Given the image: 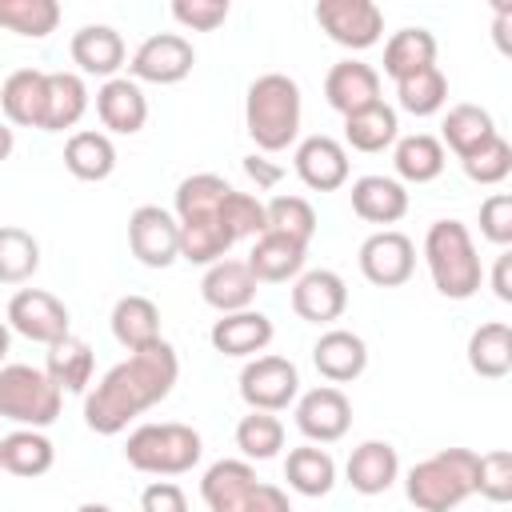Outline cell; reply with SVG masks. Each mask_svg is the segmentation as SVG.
Returning <instances> with one entry per match:
<instances>
[{
	"mask_svg": "<svg viewBox=\"0 0 512 512\" xmlns=\"http://www.w3.org/2000/svg\"><path fill=\"white\" fill-rule=\"evenodd\" d=\"M248 512H292V500L284 496V488L260 480L256 492H252V500H248Z\"/></svg>",
	"mask_w": 512,
	"mask_h": 512,
	"instance_id": "816d5d0a",
	"label": "cell"
},
{
	"mask_svg": "<svg viewBox=\"0 0 512 512\" xmlns=\"http://www.w3.org/2000/svg\"><path fill=\"white\" fill-rule=\"evenodd\" d=\"M232 244L236 240L228 236V228L220 224V216H212V220H184L180 224V260H188V264H204L208 268V264L224 260Z\"/></svg>",
	"mask_w": 512,
	"mask_h": 512,
	"instance_id": "ab89813d",
	"label": "cell"
},
{
	"mask_svg": "<svg viewBox=\"0 0 512 512\" xmlns=\"http://www.w3.org/2000/svg\"><path fill=\"white\" fill-rule=\"evenodd\" d=\"M8 328L32 344H56L68 336V308L44 288H20L8 300Z\"/></svg>",
	"mask_w": 512,
	"mask_h": 512,
	"instance_id": "4fadbf2b",
	"label": "cell"
},
{
	"mask_svg": "<svg viewBox=\"0 0 512 512\" xmlns=\"http://www.w3.org/2000/svg\"><path fill=\"white\" fill-rule=\"evenodd\" d=\"M140 512H188V496L172 480H152L140 492Z\"/></svg>",
	"mask_w": 512,
	"mask_h": 512,
	"instance_id": "f907efd6",
	"label": "cell"
},
{
	"mask_svg": "<svg viewBox=\"0 0 512 512\" xmlns=\"http://www.w3.org/2000/svg\"><path fill=\"white\" fill-rule=\"evenodd\" d=\"M472 492H480L492 504H508L512 500V452L508 448H492V452L476 456Z\"/></svg>",
	"mask_w": 512,
	"mask_h": 512,
	"instance_id": "bcb514c9",
	"label": "cell"
},
{
	"mask_svg": "<svg viewBox=\"0 0 512 512\" xmlns=\"http://www.w3.org/2000/svg\"><path fill=\"white\" fill-rule=\"evenodd\" d=\"M396 104L408 116H436L448 104V80H444V72L432 64V68H420V72L396 80Z\"/></svg>",
	"mask_w": 512,
	"mask_h": 512,
	"instance_id": "60d3db41",
	"label": "cell"
},
{
	"mask_svg": "<svg viewBox=\"0 0 512 512\" xmlns=\"http://www.w3.org/2000/svg\"><path fill=\"white\" fill-rule=\"evenodd\" d=\"M300 84L284 72H264L248 84L244 128L260 152H284L300 136Z\"/></svg>",
	"mask_w": 512,
	"mask_h": 512,
	"instance_id": "7a4b0ae2",
	"label": "cell"
},
{
	"mask_svg": "<svg viewBox=\"0 0 512 512\" xmlns=\"http://www.w3.org/2000/svg\"><path fill=\"white\" fill-rule=\"evenodd\" d=\"M0 108H4V124L40 128V132H44L48 72H40V68H16V72L4 80V88H0Z\"/></svg>",
	"mask_w": 512,
	"mask_h": 512,
	"instance_id": "ac0fdd59",
	"label": "cell"
},
{
	"mask_svg": "<svg viewBox=\"0 0 512 512\" xmlns=\"http://www.w3.org/2000/svg\"><path fill=\"white\" fill-rule=\"evenodd\" d=\"M208 340H212V348L220 356H240L244 360V356H256V352H264L272 344V320L264 312H256V308L228 312V316H220L212 324Z\"/></svg>",
	"mask_w": 512,
	"mask_h": 512,
	"instance_id": "d4e9b609",
	"label": "cell"
},
{
	"mask_svg": "<svg viewBox=\"0 0 512 512\" xmlns=\"http://www.w3.org/2000/svg\"><path fill=\"white\" fill-rule=\"evenodd\" d=\"M64 168L76 176V180H108L116 172V144L108 132H96V128H80L68 136L64 144Z\"/></svg>",
	"mask_w": 512,
	"mask_h": 512,
	"instance_id": "4316f807",
	"label": "cell"
},
{
	"mask_svg": "<svg viewBox=\"0 0 512 512\" xmlns=\"http://www.w3.org/2000/svg\"><path fill=\"white\" fill-rule=\"evenodd\" d=\"M312 16L328 32V40L352 52H364L384 36V12L372 0H320Z\"/></svg>",
	"mask_w": 512,
	"mask_h": 512,
	"instance_id": "ba28073f",
	"label": "cell"
},
{
	"mask_svg": "<svg viewBox=\"0 0 512 512\" xmlns=\"http://www.w3.org/2000/svg\"><path fill=\"white\" fill-rule=\"evenodd\" d=\"M256 484H260V476L248 460H216L200 480V496H204L208 512H248Z\"/></svg>",
	"mask_w": 512,
	"mask_h": 512,
	"instance_id": "ffe728a7",
	"label": "cell"
},
{
	"mask_svg": "<svg viewBox=\"0 0 512 512\" xmlns=\"http://www.w3.org/2000/svg\"><path fill=\"white\" fill-rule=\"evenodd\" d=\"M204 440L192 424L164 420V424H140L124 440V460L144 476H184L200 464Z\"/></svg>",
	"mask_w": 512,
	"mask_h": 512,
	"instance_id": "5b68a950",
	"label": "cell"
},
{
	"mask_svg": "<svg viewBox=\"0 0 512 512\" xmlns=\"http://www.w3.org/2000/svg\"><path fill=\"white\" fill-rule=\"evenodd\" d=\"M348 308V284L332 268H312L292 280V312L308 324H332Z\"/></svg>",
	"mask_w": 512,
	"mask_h": 512,
	"instance_id": "5bb4252c",
	"label": "cell"
},
{
	"mask_svg": "<svg viewBox=\"0 0 512 512\" xmlns=\"http://www.w3.org/2000/svg\"><path fill=\"white\" fill-rule=\"evenodd\" d=\"M96 116L116 136H136L148 124V100L132 76H112L96 92Z\"/></svg>",
	"mask_w": 512,
	"mask_h": 512,
	"instance_id": "d6986e66",
	"label": "cell"
},
{
	"mask_svg": "<svg viewBox=\"0 0 512 512\" xmlns=\"http://www.w3.org/2000/svg\"><path fill=\"white\" fill-rule=\"evenodd\" d=\"M244 172H248V180L256 188H276L280 176H284V168L280 164H268L264 156H244Z\"/></svg>",
	"mask_w": 512,
	"mask_h": 512,
	"instance_id": "f5cc1de1",
	"label": "cell"
},
{
	"mask_svg": "<svg viewBox=\"0 0 512 512\" xmlns=\"http://www.w3.org/2000/svg\"><path fill=\"white\" fill-rule=\"evenodd\" d=\"M468 368L484 380H504L512 372V328L504 320H488L468 336Z\"/></svg>",
	"mask_w": 512,
	"mask_h": 512,
	"instance_id": "1f68e13d",
	"label": "cell"
},
{
	"mask_svg": "<svg viewBox=\"0 0 512 512\" xmlns=\"http://www.w3.org/2000/svg\"><path fill=\"white\" fill-rule=\"evenodd\" d=\"M392 164H396V176L408 180V184H432L448 156H444V144L428 132H412V136H400L392 144Z\"/></svg>",
	"mask_w": 512,
	"mask_h": 512,
	"instance_id": "4dcf8cb0",
	"label": "cell"
},
{
	"mask_svg": "<svg viewBox=\"0 0 512 512\" xmlns=\"http://www.w3.org/2000/svg\"><path fill=\"white\" fill-rule=\"evenodd\" d=\"M296 176L312 192H336L348 184V148L332 136H304L292 156Z\"/></svg>",
	"mask_w": 512,
	"mask_h": 512,
	"instance_id": "9a60e30c",
	"label": "cell"
},
{
	"mask_svg": "<svg viewBox=\"0 0 512 512\" xmlns=\"http://www.w3.org/2000/svg\"><path fill=\"white\" fill-rule=\"evenodd\" d=\"M108 324H112L116 344L128 348V352H140V348L164 340V336H160V308H156L148 296H120V300L112 304Z\"/></svg>",
	"mask_w": 512,
	"mask_h": 512,
	"instance_id": "83f0119b",
	"label": "cell"
},
{
	"mask_svg": "<svg viewBox=\"0 0 512 512\" xmlns=\"http://www.w3.org/2000/svg\"><path fill=\"white\" fill-rule=\"evenodd\" d=\"M200 296H204V304L216 308L220 316L244 312V308H252V300H256V280H252V272H248L244 260H228V256H224V260L208 264V272H204V280H200Z\"/></svg>",
	"mask_w": 512,
	"mask_h": 512,
	"instance_id": "603a6c76",
	"label": "cell"
},
{
	"mask_svg": "<svg viewBox=\"0 0 512 512\" xmlns=\"http://www.w3.org/2000/svg\"><path fill=\"white\" fill-rule=\"evenodd\" d=\"M220 224L228 228L232 240H244V236H260L264 232V200H256L252 192H228L224 204H220Z\"/></svg>",
	"mask_w": 512,
	"mask_h": 512,
	"instance_id": "7dc6e473",
	"label": "cell"
},
{
	"mask_svg": "<svg viewBox=\"0 0 512 512\" xmlns=\"http://www.w3.org/2000/svg\"><path fill=\"white\" fill-rule=\"evenodd\" d=\"M92 368H96V360H92L88 340H80V336L68 332L64 340L48 344L44 372H48V380H52L60 392H88V384H92Z\"/></svg>",
	"mask_w": 512,
	"mask_h": 512,
	"instance_id": "d6a6232c",
	"label": "cell"
},
{
	"mask_svg": "<svg viewBox=\"0 0 512 512\" xmlns=\"http://www.w3.org/2000/svg\"><path fill=\"white\" fill-rule=\"evenodd\" d=\"M296 428L308 436V444H336L352 428V400L336 384L308 388L296 396Z\"/></svg>",
	"mask_w": 512,
	"mask_h": 512,
	"instance_id": "7c38bea8",
	"label": "cell"
},
{
	"mask_svg": "<svg viewBox=\"0 0 512 512\" xmlns=\"http://www.w3.org/2000/svg\"><path fill=\"white\" fill-rule=\"evenodd\" d=\"M356 260H360V272H364L368 284H376V288H400L416 272V244L404 232H396V228H380V232H372L360 244Z\"/></svg>",
	"mask_w": 512,
	"mask_h": 512,
	"instance_id": "30bf717a",
	"label": "cell"
},
{
	"mask_svg": "<svg viewBox=\"0 0 512 512\" xmlns=\"http://www.w3.org/2000/svg\"><path fill=\"white\" fill-rule=\"evenodd\" d=\"M324 100L340 116H352L360 108H372L380 100V72L364 60H336L324 76Z\"/></svg>",
	"mask_w": 512,
	"mask_h": 512,
	"instance_id": "2e32d148",
	"label": "cell"
},
{
	"mask_svg": "<svg viewBox=\"0 0 512 512\" xmlns=\"http://www.w3.org/2000/svg\"><path fill=\"white\" fill-rule=\"evenodd\" d=\"M64 392L48 380L44 368L32 364H0V416L20 428H48L56 424Z\"/></svg>",
	"mask_w": 512,
	"mask_h": 512,
	"instance_id": "8992f818",
	"label": "cell"
},
{
	"mask_svg": "<svg viewBox=\"0 0 512 512\" xmlns=\"http://www.w3.org/2000/svg\"><path fill=\"white\" fill-rule=\"evenodd\" d=\"M304 260H308V244L276 236V232H260L244 264L256 284H284L304 272Z\"/></svg>",
	"mask_w": 512,
	"mask_h": 512,
	"instance_id": "7402d4cb",
	"label": "cell"
},
{
	"mask_svg": "<svg viewBox=\"0 0 512 512\" xmlns=\"http://www.w3.org/2000/svg\"><path fill=\"white\" fill-rule=\"evenodd\" d=\"M496 136V124H492V112L480 108V104H452L444 112V124H440V144H448L460 160L472 156L480 144H488Z\"/></svg>",
	"mask_w": 512,
	"mask_h": 512,
	"instance_id": "e575fe53",
	"label": "cell"
},
{
	"mask_svg": "<svg viewBox=\"0 0 512 512\" xmlns=\"http://www.w3.org/2000/svg\"><path fill=\"white\" fill-rule=\"evenodd\" d=\"M476 452L472 448H440L420 460L404 476V496L416 512H452L472 496Z\"/></svg>",
	"mask_w": 512,
	"mask_h": 512,
	"instance_id": "277c9868",
	"label": "cell"
},
{
	"mask_svg": "<svg viewBox=\"0 0 512 512\" xmlns=\"http://www.w3.org/2000/svg\"><path fill=\"white\" fill-rule=\"evenodd\" d=\"M40 268V240L28 228L0 224V284H28Z\"/></svg>",
	"mask_w": 512,
	"mask_h": 512,
	"instance_id": "f35d334b",
	"label": "cell"
},
{
	"mask_svg": "<svg viewBox=\"0 0 512 512\" xmlns=\"http://www.w3.org/2000/svg\"><path fill=\"white\" fill-rule=\"evenodd\" d=\"M480 232L496 248H508L512 244V196L508 192H492L480 204Z\"/></svg>",
	"mask_w": 512,
	"mask_h": 512,
	"instance_id": "681fc988",
	"label": "cell"
},
{
	"mask_svg": "<svg viewBox=\"0 0 512 512\" xmlns=\"http://www.w3.org/2000/svg\"><path fill=\"white\" fill-rule=\"evenodd\" d=\"M68 52H72V64L84 76H104V80H112L124 68V60H128L124 36L112 24H84V28H76Z\"/></svg>",
	"mask_w": 512,
	"mask_h": 512,
	"instance_id": "e0dca14e",
	"label": "cell"
},
{
	"mask_svg": "<svg viewBox=\"0 0 512 512\" xmlns=\"http://www.w3.org/2000/svg\"><path fill=\"white\" fill-rule=\"evenodd\" d=\"M76 512H112V508H108V504H96V500H88V504H80Z\"/></svg>",
	"mask_w": 512,
	"mask_h": 512,
	"instance_id": "6f0895ef",
	"label": "cell"
},
{
	"mask_svg": "<svg viewBox=\"0 0 512 512\" xmlns=\"http://www.w3.org/2000/svg\"><path fill=\"white\" fill-rule=\"evenodd\" d=\"M312 364L328 384H352L368 368V344L348 328H328L312 344Z\"/></svg>",
	"mask_w": 512,
	"mask_h": 512,
	"instance_id": "44dd1931",
	"label": "cell"
},
{
	"mask_svg": "<svg viewBox=\"0 0 512 512\" xmlns=\"http://www.w3.org/2000/svg\"><path fill=\"white\" fill-rule=\"evenodd\" d=\"M128 248L144 268H168L180 260V224L160 204H140L128 216Z\"/></svg>",
	"mask_w": 512,
	"mask_h": 512,
	"instance_id": "9c48e42d",
	"label": "cell"
},
{
	"mask_svg": "<svg viewBox=\"0 0 512 512\" xmlns=\"http://www.w3.org/2000/svg\"><path fill=\"white\" fill-rule=\"evenodd\" d=\"M264 232L308 244L316 236V208L304 196H272L264 204Z\"/></svg>",
	"mask_w": 512,
	"mask_h": 512,
	"instance_id": "7bdbcfd3",
	"label": "cell"
},
{
	"mask_svg": "<svg viewBox=\"0 0 512 512\" xmlns=\"http://www.w3.org/2000/svg\"><path fill=\"white\" fill-rule=\"evenodd\" d=\"M352 212L368 224H396L408 216V188L392 176H360L352 180Z\"/></svg>",
	"mask_w": 512,
	"mask_h": 512,
	"instance_id": "484cf974",
	"label": "cell"
},
{
	"mask_svg": "<svg viewBox=\"0 0 512 512\" xmlns=\"http://www.w3.org/2000/svg\"><path fill=\"white\" fill-rule=\"evenodd\" d=\"M460 164H464V176H468L472 184H488V188H496V184H504L508 172H512V144L496 132L488 144H480V148H476L472 156H464Z\"/></svg>",
	"mask_w": 512,
	"mask_h": 512,
	"instance_id": "f6af8a7d",
	"label": "cell"
},
{
	"mask_svg": "<svg viewBox=\"0 0 512 512\" xmlns=\"http://www.w3.org/2000/svg\"><path fill=\"white\" fill-rule=\"evenodd\" d=\"M56 464V448L40 428H16L8 436H0V468L20 476V480H36Z\"/></svg>",
	"mask_w": 512,
	"mask_h": 512,
	"instance_id": "f1b7e54d",
	"label": "cell"
},
{
	"mask_svg": "<svg viewBox=\"0 0 512 512\" xmlns=\"http://www.w3.org/2000/svg\"><path fill=\"white\" fill-rule=\"evenodd\" d=\"M180 380V356L168 340H156L140 352H128V360L112 364L96 388L84 396V424L96 436H120L140 412L168 400V392Z\"/></svg>",
	"mask_w": 512,
	"mask_h": 512,
	"instance_id": "6da1fadb",
	"label": "cell"
},
{
	"mask_svg": "<svg viewBox=\"0 0 512 512\" xmlns=\"http://www.w3.org/2000/svg\"><path fill=\"white\" fill-rule=\"evenodd\" d=\"M284 480L300 496H328L336 488V460L320 444H300L284 460Z\"/></svg>",
	"mask_w": 512,
	"mask_h": 512,
	"instance_id": "836d02e7",
	"label": "cell"
},
{
	"mask_svg": "<svg viewBox=\"0 0 512 512\" xmlns=\"http://www.w3.org/2000/svg\"><path fill=\"white\" fill-rule=\"evenodd\" d=\"M56 24H60L56 0H0V28L16 36L44 40L48 32H56Z\"/></svg>",
	"mask_w": 512,
	"mask_h": 512,
	"instance_id": "b9f144b4",
	"label": "cell"
},
{
	"mask_svg": "<svg viewBox=\"0 0 512 512\" xmlns=\"http://www.w3.org/2000/svg\"><path fill=\"white\" fill-rule=\"evenodd\" d=\"M492 292H496V300L512 304V252L496 256V264H492Z\"/></svg>",
	"mask_w": 512,
	"mask_h": 512,
	"instance_id": "db71d44e",
	"label": "cell"
},
{
	"mask_svg": "<svg viewBox=\"0 0 512 512\" xmlns=\"http://www.w3.org/2000/svg\"><path fill=\"white\" fill-rule=\"evenodd\" d=\"M432 64H436V36L428 28L416 24V28H400V32L388 36V44H384V72L392 80H404V76H412L420 68H432Z\"/></svg>",
	"mask_w": 512,
	"mask_h": 512,
	"instance_id": "d590c367",
	"label": "cell"
},
{
	"mask_svg": "<svg viewBox=\"0 0 512 512\" xmlns=\"http://www.w3.org/2000/svg\"><path fill=\"white\" fill-rule=\"evenodd\" d=\"M228 0H172V20L192 32H216L228 20Z\"/></svg>",
	"mask_w": 512,
	"mask_h": 512,
	"instance_id": "c3c4849f",
	"label": "cell"
},
{
	"mask_svg": "<svg viewBox=\"0 0 512 512\" xmlns=\"http://www.w3.org/2000/svg\"><path fill=\"white\" fill-rule=\"evenodd\" d=\"M84 112H88V84H84V76H80V72H48V112H44V132L76 128Z\"/></svg>",
	"mask_w": 512,
	"mask_h": 512,
	"instance_id": "8d00e7d4",
	"label": "cell"
},
{
	"mask_svg": "<svg viewBox=\"0 0 512 512\" xmlns=\"http://www.w3.org/2000/svg\"><path fill=\"white\" fill-rule=\"evenodd\" d=\"M240 396L252 412H284L300 396V372L288 356H252L240 368Z\"/></svg>",
	"mask_w": 512,
	"mask_h": 512,
	"instance_id": "52a82bcc",
	"label": "cell"
},
{
	"mask_svg": "<svg viewBox=\"0 0 512 512\" xmlns=\"http://www.w3.org/2000/svg\"><path fill=\"white\" fill-rule=\"evenodd\" d=\"M232 192V184L216 172H196V176H184L176 184V220H212L220 216V204L224 196Z\"/></svg>",
	"mask_w": 512,
	"mask_h": 512,
	"instance_id": "74e56055",
	"label": "cell"
},
{
	"mask_svg": "<svg viewBox=\"0 0 512 512\" xmlns=\"http://www.w3.org/2000/svg\"><path fill=\"white\" fill-rule=\"evenodd\" d=\"M8 344H12V328L0 320V364H4V356H8Z\"/></svg>",
	"mask_w": 512,
	"mask_h": 512,
	"instance_id": "9f6ffc18",
	"label": "cell"
},
{
	"mask_svg": "<svg viewBox=\"0 0 512 512\" xmlns=\"http://www.w3.org/2000/svg\"><path fill=\"white\" fill-rule=\"evenodd\" d=\"M12 148H16V136H12V128L0 120V164L12 156Z\"/></svg>",
	"mask_w": 512,
	"mask_h": 512,
	"instance_id": "11a10c76",
	"label": "cell"
},
{
	"mask_svg": "<svg viewBox=\"0 0 512 512\" xmlns=\"http://www.w3.org/2000/svg\"><path fill=\"white\" fill-rule=\"evenodd\" d=\"M424 260L432 272V284L448 300H472L484 284V268L476 256V244L460 220H436L424 232Z\"/></svg>",
	"mask_w": 512,
	"mask_h": 512,
	"instance_id": "3957f363",
	"label": "cell"
},
{
	"mask_svg": "<svg viewBox=\"0 0 512 512\" xmlns=\"http://www.w3.org/2000/svg\"><path fill=\"white\" fill-rule=\"evenodd\" d=\"M192 64H196V48H192V40H184L180 32H156V36H148L136 52H132V60H128V72H132V80L140 84H180L188 72H192Z\"/></svg>",
	"mask_w": 512,
	"mask_h": 512,
	"instance_id": "8fae6325",
	"label": "cell"
},
{
	"mask_svg": "<svg viewBox=\"0 0 512 512\" xmlns=\"http://www.w3.org/2000/svg\"><path fill=\"white\" fill-rule=\"evenodd\" d=\"M344 476H348L352 492H360V496H380V492H388V488L396 484V476H400V456H396V448H392L388 440H364V444L352 448V456H348V464H344Z\"/></svg>",
	"mask_w": 512,
	"mask_h": 512,
	"instance_id": "cb8c5ba5",
	"label": "cell"
},
{
	"mask_svg": "<svg viewBox=\"0 0 512 512\" xmlns=\"http://www.w3.org/2000/svg\"><path fill=\"white\" fill-rule=\"evenodd\" d=\"M236 448L244 460H272L284 448V424L272 412H248L236 424Z\"/></svg>",
	"mask_w": 512,
	"mask_h": 512,
	"instance_id": "ee69618b",
	"label": "cell"
},
{
	"mask_svg": "<svg viewBox=\"0 0 512 512\" xmlns=\"http://www.w3.org/2000/svg\"><path fill=\"white\" fill-rule=\"evenodd\" d=\"M400 140V120H396V108L376 100L372 108H360L352 116H344V144L356 148V152H384Z\"/></svg>",
	"mask_w": 512,
	"mask_h": 512,
	"instance_id": "f546056e",
	"label": "cell"
}]
</instances>
